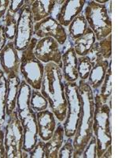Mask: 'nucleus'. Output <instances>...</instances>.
<instances>
[{
    "label": "nucleus",
    "mask_w": 118,
    "mask_h": 158,
    "mask_svg": "<svg viewBox=\"0 0 118 158\" xmlns=\"http://www.w3.org/2000/svg\"><path fill=\"white\" fill-rule=\"evenodd\" d=\"M40 92L48 101L49 110L54 113L57 122H64L67 113V101L61 69L55 63L44 65Z\"/></svg>",
    "instance_id": "obj_1"
},
{
    "label": "nucleus",
    "mask_w": 118,
    "mask_h": 158,
    "mask_svg": "<svg viewBox=\"0 0 118 158\" xmlns=\"http://www.w3.org/2000/svg\"><path fill=\"white\" fill-rule=\"evenodd\" d=\"M78 89L81 94L82 110L76 134L73 136V158H81L84 149L93 135L95 100L94 92L86 81L79 80Z\"/></svg>",
    "instance_id": "obj_2"
},
{
    "label": "nucleus",
    "mask_w": 118,
    "mask_h": 158,
    "mask_svg": "<svg viewBox=\"0 0 118 158\" xmlns=\"http://www.w3.org/2000/svg\"><path fill=\"white\" fill-rule=\"evenodd\" d=\"M94 111L92 131L97 142V157L101 158L106 149L112 145L111 108L103 104L97 93H94Z\"/></svg>",
    "instance_id": "obj_3"
},
{
    "label": "nucleus",
    "mask_w": 118,
    "mask_h": 158,
    "mask_svg": "<svg viewBox=\"0 0 118 158\" xmlns=\"http://www.w3.org/2000/svg\"><path fill=\"white\" fill-rule=\"evenodd\" d=\"M37 41V38L33 37L28 47L21 52L20 75L32 89L40 90L44 73V64L34 54Z\"/></svg>",
    "instance_id": "obj_4"
},
{
    "label": "nucleus",
    "mask_w": 118,
    "mask_h": 158,
    "mask_svg": "<svg viewBox=\"0 0 118 158\" xmlns=\"http://www.w3.org/2000/svg\"><path fill=\"white\" fill-rule=\"evenodd\" d=\"M83 14L88 27L95 33L96 41L105 39L112 33V16L109 15L106 4L86 1Z\"/></svg>",
    "instance_id": "obj_5"
},
{
    "label": "nucleus",
    "mask_w": 118,
    "mask_h": 158,
    "mask_svg": "<svg viewBox=\"0 0 118 158\" xmlns=\"http://www.w3.org/2000/svg\"><path fill=\"white\" fill-rule=\"evenodd\" d=\"M64 84L67 101V113L62 125L65 130V137L73 138L81 118L82 103L77 82L64 81Z\"/></svg>",
    "instance_id": "obj_6"
},
{
    "label": "nucleus",
    "mask_w": 118,
    "mask_h": 158,
    "mask_svg": "<svg viewBox=\"0 0 118 158\" xmlns=\"http://www.w3.org/2000/svg\"><path fill=\"white\" fill-rule=\"evenodd\" d=\"M4 133L5 158H22L23 127L16 110L6 118Z\"/></svg>",
    "instance_id": "obj_7"
},
{
    "label": "nucleus",
    "mask_w": 118,
    "mask_h": 158,
    "mask_svg": "<svg viewBox=\"0 0 118 158\" xmlns=\"http://www.w3.org/2000/svg\"><path fill=\"white\" fill-rule=\"evenodd\" d=\"M33 1H26L22 7L21 15L18 21L16 34L14 44L18 52H22L28 47L34 37V22L31 11V5Z\"/></svg>",
    "instance_id": "obj_8"
},
{
    "label": "nucleus",
    "mask_w": 118,
    "mask_h": 158,
    "mask_svg": "<svg viewBox=\"0 0 118 158\" xmlns=\"http://www.w3.org/2000/svg\"><path fill=\"white\" fill-rule=\"evenodd\" d=\"M62 52L63 47H61L54 38L50 36L38 40L34 49L35 56L43 64L54 63L61 69L62 67Z\"/></svg>",
    "instance_id": "obj_9"
},
{
    "label": "nucleus",
    "mask_w": 118,
    "mask_h": 158,
    "mask_svg": "<svg viewBox=\"0 0 118 158\" xmlns=\"http://www.w3.org/2000/svg\"><path fill=\"white\" fill-rule=\"evenodd\" d=\"M34 36L39 39L47 36L54 38L61 47L68 40L66 29L52 16L34 24Z\"/></svg>",
    "instance_id": "obj_10"
},
{
    "label": "nucleus",
    "mask_w": 118,
    "mask_h": 158,
    "mask_svg": "<svg viewBox=\"0 0 118 158\" xmlns=\"http://www.w3.org/2000/svg\"><path fill=\"white\" fill-rule=\"evenodd\" d=\"M65 48L61 56V72L64 81L67 82H77L79 80L77 71V58L73 44L69 40L63 46Z\"/></svg>",
    "instance_id": "obj_11"
},
{
    "label": "nucleus",
    "mask_w": 118,
    "mask_h": 158,
    "mask_svg": "<svg viewBox=\"0 0 118 158\" xmlns=\"http://www.w3.org/2000/svg\"><path fill=\"white\" fill-rule=\"evenodd\" d=\"M21 59L14 41L8 40L0 53V67L6 76L10 74H20Z\"/></svg>",
    "instance_id": "obj_12"
},
{
    "label": "nucleus",
    "mask_w": 118,
    "mask_h": 158,
    "mask_svg": "<svg viewBox=\"0 0 118 158\" xmlns=\"http://www.w3.org/2000/svg\"><path fill=\"white\" fill-rule=\"evenodd\" d=\"M26 3V0L10 1L9 6L3 17L2 24L5 27V34L9 41H14L16 34L17 25L22 7Z\"/></svg>",
    "instance_id": "obj_13"
},
{
    "label": "nucleus",
    "mask_w": 118,
    "mask_h": 158,
    "mask_svg": "<svg viewBox=\"0 0 118 158\" xmlns=\"http://www.w3.org/2000/svg\"><path fill=\"white\" fill-rule=\"evenodd\" d=\"M85 0H65L57 10L54 18L65 28L68 27L72 21L84 11Z\"/></svg>",
    "instance_id": "obj_14"
},
{
    "label": "nucleus",
    "mask_w": 118,
    "mask_h": 158,
    "mask_svg": "<svg viewBox=\"0 0 118 158\" xmlns=\"http://www.w3.org/2000/svg\"><path fill=\"white\" fill-rule=\"evenodd\" d=\"M65 0H35L31 5L33 22L37 23L48 17H55L57 10Z\"/></svg>",
    "instance_id": "obj_15"
},
{
    "label": "nucleus",
    "mask_w": 118,
    "mask_h": 158,
    "mask_svg": "<svg viewBox=\"0 0 118 158\" xmlns=\"http://www.w3.org/2000/svg\"><path fill=\"white\" fill-rule=\"evenodd\" d=\"M23 127V145L22 150L29 153L36 146L38 141V131L36 115L35 112L29 114L28 116L21 120Z\"/></svg>",
    "instance_id": "obj_16"
},
{
    "label": "nucleus",
    "mask_w": 118,
    "mask_h": 158,
    "mask_svg": "<svg viewBox=\"0 0 118 158\" xmlns=\"http://www.w3.org/2000/svg\"><path fill=\"white\" fill-rule=\"evenodd\" d=\"M39 137L44 142H47L52 137L57 127V118L51 111L46 109L36 112Z\"/></svg>",
    "instance_id": "obj_17"
},
{
    "label": "nucleus",
    "mask_w": 118,
    "mask_h": 158,
    "mask_svg": "<svg viewBox=\"0 0 118 158\" xmlns=\"http://www.w3.org/2000/svg\"><path fill=\"white\" fill-rule=\"evenodd\" d=\"M32 90V87L25 80L22 79L18 97H17L16 109H15L21 120L28 116L29 114L34 112L30 105Z\"/></svg>",
    "instance_id": "obj_18"
},
{
    "label": "nucleus",
    "mask_w": 118,
    "mask_h": 158,
    "mask_svg": "<svg viewBox=\"0 0 118 158\" xmlns=\"http://www.w3.org/2000/svg\"><path fill=\"white\" fill-rule=\"evenodd\" d=\"M87 56L91 59L92 65L103 60H110L112 56V34L105 39L96 41Z\"/></svg>",
    "instance_id": "obj_19"
},
{
    "label": "nucleus",
    "mask_w": 118,
    "mask_h": 158,
    "mask_svg": "<svg viewBox=\"0 0 118 158\" xmlns=\"http://www.w3.org/2000/svg\"><path fill=\"white\" fill-rule=\"evenodd\" d=\"M6 77V118L16 109L17 97H18L19 87L22 81L20 74H10Z\"/></svg>",
    "instance_id": "obj_20"
},
{
    "label": "nucleus",
    "mask_w": 118,
    "mask_h": 158,
    "mask_svg": "<svg viewBox=\"0 0 118 158\" xmlns=\"http://www.w3.org/2000/svg\"><path fill=\"white\" fill-rule=\"evenodd\" d=\"M65 138L62 123L58 122L51 138L45 142V158H57V153L63 145Z\"/></svg>",
    "instance_id": "obj_21"
},
{
    "label": "nucleus",
    "mask_w": 118,
    "mask_h": 158,
    "mask_svg": "<svg viewBox=\"0 0 118 158\" xmlns=\"http://www.w3.org/2000/svg\"><path fill=\"white\" fill-rule=\"evenodd\" d=\"M110 63L111 59L110 60H103V61L98 62L97 63H95L91 68L88 80L86 81L90 85L91 89L93 90L94 93L98 92V90L100 88Z\"/></svg>",
    "instance_id": "obj_22"
},
{
    "label": "nucleus",
    "mask_w": 118,
    "mask_h": 158,
    "mask_svg": "<svg viewBox=\"0 0 118 158\" xmlns=\"http://www.w3.org/2000/svg\"><path fill=\"white\" fill-rule=\"evenodd\" d=\"M96 42L95 33L89 27L87 29L84 35L71 42L77 56H85Z\"/></svg>",
    "instance_id": "obj_23"
},
{
    "label": "nucleus",
    "mask_w": 118,
    "mask_h": 158,
    "mask_svg": "<svg viewBox=\"0 0 118 158\" xmlns=\"http://www.w3.org/2000/svg\"><path fill=\"white\" fill-rule=\"evenodd\" d=\"M67 28H68V32H67L68 40H69L70 42H73L84 35L85 31L88 28V25L83 12L77 15Z\"/></svg>",
    "instance_id": "obj_24"
},
{
    "label": "nucleus",
    "mask_w": 118,
    "mask_h": 158,
    "mask_svg": "<svg viewBox=\"0 0 118 158\" xmlns=\"http://www.w3.org/2000/svg\"><path fill=\"white\" fill-rule=\"evenodd\" d=\"M101 101L103 104H107L111 108V94H112V71H111V63L106 71V74L101 85L98 92Z\"/></svg>",
    "instance_id": "obj_25"
},
{
    "label": "nucleus",
    "mask_w": 118,
    "mask_h": 158,
    "mask_svg": "<svg viewBox=\"0 0 118 158\" xmlns=\"http://www.w3.org/2000/svg\"><path fill=\"white\" fill-rule=\"evenodd\" d=\"M6 77L0 69V127H4L6 121Z\"/></svg>",
    "instance_id": "obj_26"
},
{
    "label": "nucleus",
    "mask_w": 118,
    "mask_h": 158,
    "mask_svg": "<svg viewBox=\"0 0 118 158\" xmlns=\"http://www.w3.org/2000/svg\"><path fill=\"white\" fill-rule=\"evenodd\" d=\"M30 105L32 109L33 110L35 113L39 112V111H44L46 109H48L49 104L48 101L43 94H41L40 90H32V95H31Z\"/></svg>",
    "instance_id": "obj_27"
},
{
    "label": "nucleus",
    "mask_w": 118,
    "mask_h": 158,
    "mask_svg": "<svg viewBox=\"0 0 118 158\" xmlns=\"http://www.w3.org/2000/svg\"><path fill=\"white\" fill-rule=\"evenodd\" d=\"M93 65L88 56H78L77 58V71L79 80L87 81Z\"/></svg>",
    "instance_id": "obj_28"
},
{
    "label": "nucleus",
    "mask_w": 118,
    "mask_h": 158,
    "mask_svg": "<svg viewBox=\"0 0 118 158\" xmlns=\"http://www.w3.org/2000/svg\"><path fill=\"white\" fill-rule=\"evenodd\" d=\"M73 138H65L63 145L57 153V158H73Z\"/></svg>",
    "instance_id": "obj_29"
},
{
    "label": "nucleus",
    "mask_w": 118,
    "mask_h": 158,
    "mask_svg": "<svg viewBox=\"0 0 118 158\" xmlns=\"http://www.w3.org/2000/svg\"><path fill=\"white\" fill-rule=\"evenodd\" d=\"M81 158H97V142L94 135L91 137L86 147L83 151Z\"/></svg>",
    "instance_id": "obj_30"
},
{
    "label": "nucleus",
    "mask_w": 118,
    "mask_h": 158,
    "mask_svg": "<svg viewBox=\"0 0 118 158\" xmlns=\"http://www.w3.org/2000/svg\"><path fill=\"white\" fill-rule=\"evenodd\" d=\"M29 158H45V142L38 138L36 146L29 153Z\"/></svg>",
    "instance_id": "obj_31"
},
{
    "label": "nucleus",
    "mask_w": 118,
    "mask_h": 158,
    "mask_svg": "<svg viewBox=\"0 0 118 158\" xmlns=\"http://www.w3.org/2000/svg\"><path fill=\"white\" fill-rule=\"evenodd\" d=\"M8 40L5 34V27L3 24H0V53L7 43Z\"/></svg>",
    "instance_id": "obj_32"
},
{
    "label": "nucleus",
    "mask_w": 118,
    "mask_h": 158,
    "mask_svg": "<svg viewBox=\"0 0 118 158\" xmlns=\"http://www.w3.org/2000/svg\"><path fill=\"white\" fill-rule=\"evenodd\" d=\"M4 127H0V158H5V144H4Z\"/></svg>",
    "instance_id": "obj_33"
},
{
    "label": "nucleus",
    "mask_w": 118,
    "mask_h": 158,
    "mask_svg": "<svg viewBox=\"0 0 118 158\" xmlns=\"http://www.w3.org/2000/svg\"><path fill=\"white\" fill-rule=\"evenodd\" d=\"M9 0H0V20L3 18L9 6Z\"/></svg>",
    "instance_id": "obj_34"
},
{
    "label": "nucleus",
    "mask_w": 118,
    "mask_h": 158,
    "mask_svg": "<svg viewBox=\"0 0 118 158\" xmlns=\"http://www.w3.org/2000/svg\"><path fill=\"white\" fill-rule=\"evenodd\" d=\"M112 156V145L109 146L102 155V158H110Z\"/></svg>",
    "instance_id": "obj_35"
},
{
    "label": "nucleus",
    "mask_w": 118,
    "mask_h": 158,
    "mask_svg": "<svg viewBox=\"0 0 118 158\" xmlns=\"http://www.w3.org/2000/svg\"><path fill=\"white\" fill-rule=\"evenodd\" d=\"M29 156V154L28 152L25 150H22V158H28Z\"/></svg>",
    "instance_id": "obj_36"
}]
</instances>
